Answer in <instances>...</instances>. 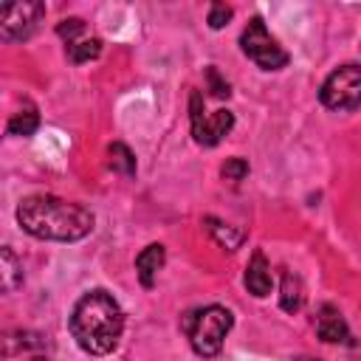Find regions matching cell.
<instances>
[{"mask_svg": "<svg viewBox=\"0 0 361 361\" xmlns=\"http://www.w3.org/2000/svg\"><path fill=\"white\" fill-rule=\"evenodd\" d=\"M203 223H206L209 234H212L226 251L240 248V243H243V231H237V228H231V226H226V223H220V220H214V217H206Z\"/></svg>", "mask_w": 361, "mask_h": 361, "instance_id": "15", "label": "cell"}, {"mask_svg": "<svg viewBox=\"0 0 361 361\" xmlns=\"http://www.w3.org/2000/svg\"><path fill=\"white\" fill-rule=\"evenodd\" d=\"M34 361H48V358H34Z\"/></svg>", "mask_w": 361, "mask_h": 361, "instance_id": "22", "label": "cell"}, {"mask_svg": "<svg viewBox=\"0 0 361 361\" xmlns=\"http://www.w3.org/2000/svg\"><path fill=\"white\" fill-rule=\"evenodd\" d=\"M0 276H3V293H11L23 285V262L14 257L11 248L0 251Z\"/></svg>", "mask_w": 361, "mask_h": 361, "instance_id": "12", "label": "cell"}, {"mask_svg": "<svg viewBox=\"0 0 361 361\" xmlns=\"http://www.w3.org/2000/svg\"><path fill=\"white\" fill-rule=\"evenodd\" d=\"M124 313L107 290L85 293L71 313V336L90 355H107L118 347Z\"/></svg>", "mask_w": 361, "mask_h": 361, "instance_id": "2", "label": "cell"}, {"mask_svg": "<svg viewBox=\"0 0 361 361\" xmlns=\"http://www.w3.org/2000/svg\"><path fill=\"white\" fill-rule=\"evenodd\" d=\"M206 79H209V87H212V93L217 96V99H226L228 93H231V87H228V82L217 73V68H206Z\"/></svg>", "mask_w": 361, "mask_h": 361, "instance_id": "19", "label": "cell"}, {"mask_svg": "<svg viewBox=\"0 0 361 361\" xmlns=\"http://www.w3.org/2000/svg\"><path fill=\"white\" fill-rule=\"evenodd\" d=\"M231 324H234L231 310H226L220 305H209V307L192 310L183 319V330L189 336V344L203 358H212V355H217L223 350V341H226Z\"/></svg>", "mask_w": 361, "mask_h": 361, "instance_id": "3", "label": "cell"}, {"mask_svg": "<svg viewBox=\"0 0 361 361\" xmlns=\"http://www.w3.org/2000/svg\"><path fill=\"white\" fill-rule=\"evenodd\" d=\"M107 164H110V169L118 172V175H135V155H133L130 147L121 144V141L110 144V149H107Z\"/></svg>", "mask_w": 361, "mask_h": 361, "instance_id": "14", "label": "cell"}, {"mask_svg": "<svg viewBox=\"0 0 361 361\" xmlns=\"http://www.w3.org/2000/svg\"><path fill=\"white\" fill-rule=\"evenodd\" d=\"M102 54V39L99 37H90V39H76L68 45V59L73 65H85L90 59H96Z\"/></svg>", "mask_w": 361, "mask_h": 361, "instance_id": "16", "label": "cell"}, {"mask_svg": "<svg viewBox=\"0 0 361 361\" xmlns=\"http://www.w3.org/2000/svg\"><path fill=\"white\" fill-rule=\"evenodd\" d=\"M293 361H316V358H307V355H299V358H293Z\"/></svg>", "mask_w": 361, "mask_h": 361, "instance_id": "21", "label": "cell"}, {"mask_svg": "<svg viewBox=\"0 0 361 361\" xmlns=\"http://www.w3.org/2000/svg\"><path fill=\"white\" fill-rule=\"evenodd\" d=\"M17 223L37 240L76 243L93 231V212L56 195H31L17 206Z\"/></svg>", "mask_w": 361, "mask_h": 361, "instance_id": "1", "label": "cell"}, {"mask_svg": "<svg viewBox=\"0 0 361 361\" xmlns=\"http://www.w3.org/2000/svg\"><path fill=\"white\" fill-rule=\"evenodd\" d=\"M316 333L322 341L327 344H344L350 338V330H347V322L344 316L338 313V307L333 305H322L319 316H316Z\"/></svg>", "mask_w": 361, "mask_h": 361, "instance_id": "8", "label": "cell"}, {"mask_svg": "<svg viewBox=\"0 0 361 361\" xmlns=\"http://www.w3.org/2000/svg\"><path fill=\"white\" fill-rule=\"evenodd\" d=\"M271 268H268V259H265V254L262 251H254V257H251V262H248V268H245V288H248V293H254V296H268L271 293Z\"/></svg>", "mask_w": 361, "mask_h": 361, "instance_id": "9", "label": "cell"}, {"mask_svg": "<svg viewBox=\"0 0 361 361\" xmlns=\"http://www.w3.org/2000/svg\"><path fill=\"white\" fill-rule=\"evenodd\" d=\"M240 48L248 59H254L262 71H279L288 65V51L268 34L262 17H251L240 34Z\"/></svg>", "mask_w": 361, "mask_h": 361, "instance_id": "4", "label": "cell"}, {"mask_svg": "<svg viewBox=\"0 0 361 361\" xmlns=\"http://www.w3.org/2000/svg\"><path fill=\"white\" fill-rule=\"evenodd\" d=\"M279 305H282V310H288V313H296V310H302V305H305V285H302V279H299L293 271H285V276H282Z\"/></svg>", "mask_w": 361, "mask_h": 361, "instance_id": "11", "label": "cell"}, {"mask_svg": "<svg viewBox=\"0 0 361 361\" xmlns=\"http://www.w3.org/2000/svg\"><path fill=\"white\" fill-rule=\"evenodd\" d=\"M45 17V6L31 0V3H8L0 11V37L3 42H23L28 39L37 25Z\"/></svg>", "mask_w": 361, "mask_h": 361, "instance_id": "6", "label": "cell"}, {"mask_svg": "<svg viewBox=\"0 0 361 361\" xmlns=\"http://www.w3.org/2000/svg\"><path fill=\"white\" fill-rule=\"evenodd\" d=\"M228 20H231V8H228L226 3H214V6L209 8V25H212L214 31L223 28Z\"/></svg>", "mask_w": 361, "mask_h": 361, "instance_id": "20", "label": "cell"}, {"mask_svg": "<svg viewBox=\"0 0 361 361\" xmlns=\"http://www.w3.org/2000/svg\"><path fill=\"white\" fill-rule=\"evenodd\" d=\"M164 245H158V243H152V245H147L138 257H135V271H138V279H141V285L144 288H152L155 285V276H158V271L164 268Z\"/></svg>", "mask_w": 361, "mask_h": 361, "instance_id": "10", "label": "cell"}, {"mask_svg": "<svg viewBox=\"0 0 361 361\" xmlns=\"http://www.w3.org/2000/svg\"><path fill=\"white\" fill-rule=\"evenodd\" d=\"M85 31V20L82 17H68V20H62L59 25H56V34L62 37V39H68V45L71 42H76V37Z\"/></svg>", "mask_w": 361, "mask_h": 361, "instance_id": "17", "label": "cell"}, {"mask_svg": "<svg viewBox=\"0 0 361 361\" xmlns=\"http://www.w3.org/2000/svg\"><path fill=\"white\" fill-rule=\"evenodd\" d=\"M39 127V113L34 104H23V110H17L8 118V135H34V130Z\"/></svg>", "mask_w": 361, "mask_h": 361, "instance_id": "13", "label": "cell"}, {"mask_svg": "<svg viewBox=\"0 0 361 361\" xmlns=\"http://www.w3.org/2000/svg\"><path fill=\"white\" fill-rule=\"evenodd\" d=\"M319 99L324 107L330 110H355L361 104V65H341L336 68L322 90H319Z\"/></svg>", "mask_w": 361, "mask_h": 361, "instance_id": "5", "label": "cell"}, {"mask_svg": "<svg viewBox=\"0 0 361 361\" xmlns=\"http://www.w3.org/2000/svg\"><path fill=\"white\" fill-rule=\"evenodd\" d=\"M248 175V161L245 158H228L226 164H223V178H228V180H243Z\"/></svg>", "mask_w": 361, "mask_h": 361, "instance_id": "18", "label": "cell"}, {"mask_svg": "<svg viewBox=\"0 0 361 361\" xmlns=\"http://www.w3.org/2000/svg\"><path fill=\"white\" fill-rule=\"evenodd\" d=\"M189 113H192V135H195V141L203 144V147L220 144L223 135H228L231 127H234V113H231V110H214V113L203 116L206 110H203V99H200L197 90L192 93Z\"/></svg>", "mask_w": 361, "mask_h": 361, "instance_id": "7", "label": "cell"}]
</instances>
